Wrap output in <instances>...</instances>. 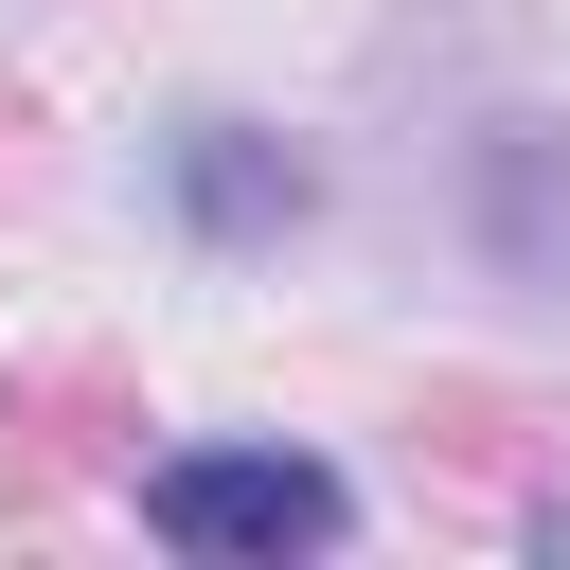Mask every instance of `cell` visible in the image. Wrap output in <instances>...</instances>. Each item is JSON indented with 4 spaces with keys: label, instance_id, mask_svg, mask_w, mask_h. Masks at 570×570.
<instances>
[{
    "label": "cell",
    "instance_id": "cell-1",
    "mask_svg": "<svg viewBox=\"0 0 570 570\" xmlns=\"http://www.w3.org/2000/svg\"><path fill=\"white\" fill-rule=\"evenodd\" d=\"M142 534L196 552V570H285V552L356 534V481L303 463V445H178V463H142Z\"/></svg>",
    "mask_w": 570,
    "mask_h": 570
},
{
    "label": "cell",
    "instance_id": "cell-2",
    "mask_svg": "<svg viewBox=\"0 0 570 570\" xmlns=\"http://www.w3.org/2000/svg\"><path fill=\"white\" fill-rule=\"evenodd\" d=\"M160 196H178L196 249H285V232L321 214V178H303L267 125H178V142H160Z\"/></svg>",
    "mask_w": 570,
    "mask_h": 570
},
{
    "label": "cell",
    "instance_id": "cell-3",
    "mask_svg": "<svg viewBox=\"0 0 570 570\" xmlns=\"http://www.w3.org/2000/svg\"><path fill=\"white\" fill-rule=\"evenodd\" d=\"M481 249L517 285H570V125H499L481 142Z\"/></svg>",
    "mask_w": 570,
    "mask_h": 570
}]
</instances>
